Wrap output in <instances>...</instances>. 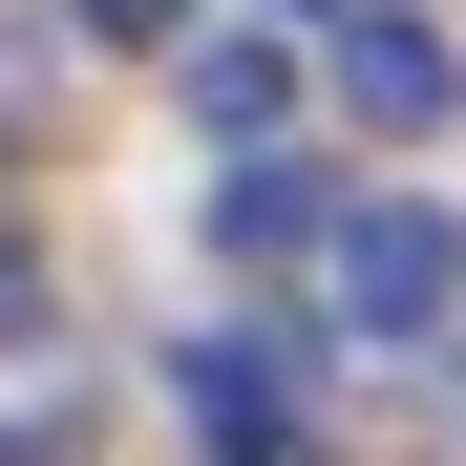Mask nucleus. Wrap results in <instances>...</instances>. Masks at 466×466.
Segmentation results:
<instances>
[{"instance_id": "4", "label": "nucleus", "mask_w": 466, "mask_h": 466, "mask_svg": "<svg viewBox=\"0 0 466 466\" xmlns=\"http://www.w3.org/2000/svg\"><path fill=\"white\" fill-rule=\"evenodd\" d=\"M297 233H339L319 170H276V148H255V170H212V255H297Z\"/></svg>"}, {"instance_id": "2", "label": "nucleus", "mask_w": 466, "mask_h": 466, "mask_svg": "<svg viewBox=\"0 0 466 466\" xmlns=\"http://www.w3.org/2000/svg\"><path fill=\"white\" fill-rule=\"evenodd\" d=\"M170 381H191V424H212V466H319V445H297V339H276V319H233V339H191Z\"/></svg>"}, {"instance_id": "5", "label": "nucleus", "mask_w": 466, "mask_h": 466, "mask_svg": "<svg viewBox=\"0 0 466 466\" xmlns=\"http://www.w3.org/2000/svg\"><path fill=\"white\" fill-rule=\"evenodd\" d=\"M276 106H297V64H276V43H191V127H212V148H233V127H276Z\"/></svg>"}, {"instance_id": "1", "label": "nucleus", "mask_w": 466, "mask_h": 466, "mask_svg": "<svg viewBox=\"0 0 466 466\" xmlns=\"http://www.w3.org/2000/svg\"><path fill=\"white\" fill-rule=\"evenodd\" d=\"M339 319H360V339H445V319H466V233L403 212V191L339 212Z\"/></svg>"}, {"instance_id": "6", "label": "nucleus", "mask_w": 466, "mask_h": 466, "mask_svg": "<svg viewBox=\"0 0 466 466\" xmlns=\"http://www.w3.org/2000/svg\"><path fill=\"white\" fill-rule=\"evenodd\" d=\"M64 22H86V43H170L191 0H64Z\"/></svg>"}, {"instance_id": "3", "label": "nucleus", "mask_w": 466, "mask_h": 466, "mask_svg": "<svg viewBox=\"0 0 466 466\" xmlns=\"http://www.w3.org/2000/svg\"><path fill=\"white\" fill-rule=\"evenodd\" d=\"M339 106H360V127H445V106H466L445 22H339Z\"/></svg>"}]
</instances>
